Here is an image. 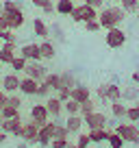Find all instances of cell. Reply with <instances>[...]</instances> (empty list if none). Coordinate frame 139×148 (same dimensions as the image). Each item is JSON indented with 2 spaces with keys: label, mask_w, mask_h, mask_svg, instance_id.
<instances>
[{
  "label": "cell",
  "mask_w": 139,
  "mask_h": 148,
  "mask_svg": "<svg viewBox=\"0 0 139 148\" xmlns=\"http://www.w3.org/2000/svg\"><path fill=\"white\" fill-rule=\"evenodd\" d=\"M63 111L67 113V116H76V113L80 116V102H76V100H72V98H70V100L63 102Z\"/></svg>",
  "instance_id": "25"
},
{
  "label": "cell",
  "mask_w": 139,
  "mask_h": 148,
  "mask_svg": "<svg viewBox=\"0 0 139 148\" xmlns=\"http://www.w3.org/2000/svg\"><path fill=\"white\" fill-rule=\"evenodd\" d=\"M107 120H109V118L104 116L102 111H91V113L83 116V122H85V126H87L89 131H93V129H107Z\"/></svg>",
  "instance_id": "5"
},
{
  "label": "cell",
  "mask_w": 139,
  "mask_h": 148,
  "mask_svg": "<svg viewBox=\"0 0 139 148\" xmlns=\"http://www.w3.org/2000/svg\"><path fill=\"white\" fill-rule=\"evenodd\" d=\"M0 46H2V42H0Z\"/></svg>",
  "instance_id": "61"
},
{
  "label": "cell",
  "mask_w": 139,
  "mask_h": 148,
  "mask_svg": "<svg viewBox=\"0 0 139 148\" xmlns=\"http://www.w3.org/2000/svg\"><path fill=\"white\" fill-rule=\"evenodd\" d=\"M70 18H72V22H83V7H80V5H76Z\"/></svg>",
  "instance_id": "43"
},
{
  "label": "cell",
  "mask_w": 139,
  "mask_h": 148,
  "mask_svg": "<svg viewBox=\"0 0 139 148\" xmlns=\"http://www.w3.org/2000/svg\"><path fill=\"white\" fill-rule=\"evenodd\" d=\"M91 111H96V100H85L80 102V116H87V113H91Z\"/></svg>",
  "instance_id": "36"
},
{
  "label": "cell",
  "mask_w": 139,
  "mask_h": 148,
  "mask_svg": "<svg viewBox=\"0 0 139 148\" xmlns=\"http://www.w3.org/2000/svg\"><path fill=\"white\" fill-rule=\"evenodd\" d=\"M96 94H98V100H100V102H107V83H100V85H98Z\"/></svg>",
  "instance_id": "42"
},
{
  "label": "cell",
  "mask_w": 139,
  "mask_h": 148,
  "mask_svg": "<svg viewBox=\"0 0 139 148\" xmlns=\"http://www.w3.org/2000/svg\"><path fill=\"white\" fill-rule=\"evenodd\" d=\"M113 131H115L126 144H139V126L135 124V122H117V126Z\"/></svg>",
  "instance_id": "2"
},
{
  "label": "cell",
  "mask_w": 139,
  "mask_h": 148,
  "mask_svg": "<svg viewBox=\"0 0 139 148\" xmlns=\"http://www.w3.org/2000/svg\"><path fill=\"white\" fill-rule=\"evenodd\" d=\"M44 105H46L48 116H50L52 120H59V118H61V113H63V102H61L57 96H48Z\"/></svg>",
  "instance_id": "10"
},
{
  "label": "cell",
  "mask_w": 139,
  "mask_h": 148,
  "mask_svg": "<svg viewBox=\"0 0 139 148\" xmlns=\"http://www.w3.org/2000/svg\"><path fill=\"white\" fill-rule=\"evenodd\" d=\"M2 15L7 18V22H9V28H11V31H20V28L24 26V22H26V18H24V11H18V13H7V11H2Z\"/></svg>",
  "instance_id": "16"
},
{
  "label": "cell",
  "mask_w": 139,
  "mask_h": 148,
  "mask_svg": "<svg viewBox=\"0 0 139 148\" xmlns=\"http://www.w3.org/2000/svg\"><path fill=\"white\" fill-rule=\"evenodd\" d=\"M124 18H126V13L122 11V7H102L98 11V22H100V26L104 31L113 28V26H122Z\"/></svg>",
  "instance_id": "1"
},
{
  "label": "cell",
  "mask_w": 139,
  "mask_h": 148,
  "mask_svg": "<svg viewBox=\"0 0 139 148\" xmlns=\"http://www.w3.org/2000/svg\"><path fill=\"white\" fill-rule=\"evenodd\" d=\"M126 109H128V107L124 105V100L111 102V116L115 118V120H122V118H126Z\"/></svg>",
  "instance_id": "23"
},
{
  "label": "cell",
  "mask_w": 139,
  "mask_h": 148,
  "mask_svg": "<svg viewBox=\"0 0 139 148\" xmlns=\"http://www.w3.org/2000/svg\"><path fill=\"white\" fill-rule=\"evenodd\" d=\"M135 15H137V20H139V9H137V13H135Z\"/></svg>",
  "instance_id": "55"
},
{
  "label": "cell",
  "mask_w": 139,
  "mask_h": 148,
  "mask_svg": "<svg viewBox=\"0 0 139 148\" xmlns=\"http://www.w3.org/2000/svg\"><path fill=\"white\" fill-rule=\"evenodd\" d=\"M46 74H48V68L42 61H28L26 68H24V76H31V79H35L37 83H42V81L46 79Z\"/></svg>",
  "instance_id": "4"
},
{
  "label": "cell",
  "mask_w": 139,
  "mask_h": 148,
  "mask_svg": "<svg viewBox=\"0 0 139 148\" xmlns=\"http://www.w3.org/2000/svg\"><path fill=\"white\" fill-rule=\"evenodd\" d=\"M83 2H85V5H89V7H93V9H98V11L104 7V0H83Z\"/></svg>",
  "instance_id": "46"
},
{
  "label": "cell",
  "mask_w": 139,
  "mask_h": 148,
  "mask_svg": "<svg viewBox=\"0 0 139 148\" xmlns=\"http://www.w3.org/2000/svg\"><path fill=\"white\" fill-rule=\"evenodd\" d=\"M74 7H76V2H72V0H57L55 2V11L59 15H72V11H74Z\"/></svg>",
  "instance_id": "19"
},
{
  "label": "cell",
  "mask_w": 139,
  "mask_h": 148,
  "mask_svg": "<svg viewBox=\"0 0 139 148\" xmlns=\"http://www.w3.org/2000/svg\"><path fill=\"white\" fill-rule=\"evenodd\" d=\"M52 139H70V131L65 129V124L55 122V131H52Z\"/></svg>",
  "instance_id": "26"
},
{
  "label": "cell",
  "mask_w": 139,
  "mask_h": 148,
  "mask_svg": "<svg viewBox=\"0 0 139 148\" xmlns=\"http://www.w3.org/2000/svg\"><path fill=\"white\" fill-rule=\"evenodd\" d=\"M48 120H50V116H48L46 105H33L31 107V122H33V124L44 126Z\"/></svg>",
  "instance_id": "8"
},
{
  "label": "cell",
  "mask_w": 139,
  "mask_h": 148,
  "mask_svg": "<svg viewBox=\"0 0 139 148\" xmlns=\"http://www.w3.org/2000/svg\"><path fill=\"white\" fill-rule=\"evenodd\" d=\"M33 33H35L37 37H42V39H48L50 28H48V24L44 22L42 18H35V20H33Z\"/></svg>",
  "instance_id": "20"
},
{
  "label": "cell",
  "mask_w": 139,
  "mask_h": 148,
  "mask_svg": "<svg viewBox=\"0 0 139 148\" xmlns=\"http://www.w3.org/2000/svg\"><path fill=\"white\" fill-rule=\"evenodd\" d=\"M76 146L78 148H89L91 146V139H89V133H78V137H76Z\"/></svg>",
  "instance_id": "37"
},
{
  "label": "cell",
  "mask_w": 139,
  "mask_h": 148,
  "mask_svg": "<svg viewBox=\"0 0 139 148\" xmlns=\"http://www.w3.org/2000/svg\"><path fill=\"white\" fill-rule=\"evenodd\" d=\"M48 2H50V0H31V5H33V7H37V9H44Z\"/></svg>",
  "instance_id": "48"
},
{
  "label": "cell",
  "mask_w": 139,
  "mask_h": 148,
  "mask_svg": "<svg viewBox=\"0 0 139 148\" xmlns=\"http://www.w3.org/2000/svg\"><path fill=\"white\" fill-rule=\"evenodd\" d=\"M89 133V139H91V144H102L109 139V133L111 131L109 129H93V131H87Z\"/></svg>",
  "instance_id": "21"
},
{
  "label": "cell",
  "mask_w": 139,
  "mask_h": 148,
  "mask_svg": "<svg viewBox=\"0 0 139 148\" xmlns=\"http://www.w3.org/2000/svg\"><path fill=\"white\" fill-rule=\"evenodd\" d=\"M37 87H39V83L35 79H31V76H24L20 81V94H24V96H35Z\"/></svg>",
  "instance_id": "17"
},
{
  "label": "cell",
  "mask_w": 139,
  "mask_h": 148,
  "mask_svg": "<svg viewBox=\"0 0 139 148\" xmlns=\"http://www.w3.org/2000/svg\"><path fill=\"white\" fill-rule=\"evenodd\" d=\"M26 63H28V61L24 59L22 55H15V57H13V61H11L9 65H11V70H13V72H18V74H20V72H24V68H26Z\"/></svg>",
  "instance_id": "30"
},
{
  "label": "cell",
  "mask_w": 139,
  "mask_h": 148,
  "mask_svg": "<svg viewBox=\"0 0 139 148\" xmlns=\"http://www.w3.org/2000/svg\"><path fill=\"white\" fill-rule=\"evenodd\" d=\"M83 24H85V31H87V33H98L102 28L98 20H89V22H83Z\"/></svg>",
  "instance_id": "41"
},
{
  "label": "cell",
  "mask_w": 139,
  "mask_h": 148,
  "mask_svg": "<svg viewBox=\"0 0 139 148\" xmlns=\"http://www.w3.org/2000/svg\"><path fill=\"white\" fill-rule=\"evenodd\" d=\"M35 96H37V98H44V100H46L48 96H52V89L42 81V83H39V87H37V94H35Z\"/></svg>",
  "instance_id": "38"
},
{
  "label": "cell",
  "mask_w": 139,
  "mask_h": 148,
  "mask_svg": "<svg viewBox=\"0 0 139 148\" xmlns=\"http://www.w3.org/2000/svg\"><path fill=\"white\" fill-rule=\"evenodd\" d=\"M83 7V22H89V20H98V9H93V7H89V5H80Z\"/></svg>",
  "instance_id": "33"
},
{
  "label": "cell",
  "mask_w": 139,
  "mask_h": 148,
  "mask_svg": "<svg viewBox=\"0 0 139 148\" xmlns=\"http://www.w3.org/2000/svg\"><path fill=\"white\" fill-rule=\"evenodd\" d=\"M0 72H2V63H0Z\"/></svg>",
  "instance_id": "58"
},
{
  "label": "cell",
  "mask_w": 139,
  "mask_h": 148,
  "mask_svg": "<svg viewBox=\"0 0 139 148\" xmlns=\"http://www.w3.org/2000/svg\"><path fill=\"white\" fill-rule=\"evenodd\" d=\"M104 44H107L111 50H120V48H124V44H126V33L122 31V26L107 28V35H104Z\"/></svg>",
  "instance_id": "3"
},
{
  "label": "cell",
  "mask_w": 139,
  "mask_h": 148,
  "mask_svg": "<svg viewBox=\"0 0 139 148\" xmlns=\"http://www.w3.org/2000/svg\"><path fill=\"white\" fill-rule=\"evenodd\" d=\"M0 13H2V2H0Z\"/></svg>",
  "instance_id": "56"
},
{
  "label": "cell",
  "mask_w": 139,
  "mask_h": 148,
  "mask_svg": "<svg viewBox=\"0 0 139 148\" xmlns=\"http://www.w3.org/2000/svg\"><path fill=\"white\" fill-rule=\"evenodd\" d=\"M7 137H9V135H7V133H5V131H0V146H2V144H5V142H7Z\"/></svg>",
  "instance_id": "53"
},
{
  "label": "cell",
  "mask_w": 139,
  "mask_h": 148,
  "mask_svg": "<svg viewBox=\"0 0 139 148\" xmlns=\"http://www.w3.org/2000/svg\"><path fill=\"white\" fill-rule=\"evenodd\" d=\"M130 81H133V85H139V72H133V76H130Z\"/></svg>",
  "instance_id": "52"
},
{
  "label": "cell",
  "mask_w": 139,
  "mask_h": 148,
  "mask_svg": "<svg viewBox=\"0 0 139 148\" xmlns=\"http://www.w3.org/2000/svg\"><path fill=\"white\" fill-rule=\"evenodd\" d=\"M139 98V89L135 87V85H130V87H126V89H122V100H137Z\"/></svg>",
  "instance_id": "34"
},
{
  "label": "cell",
  "mask_w": 139,
  "mask_h": 148,
  "mask_svg": "<svg viewBox=\"0 0 139 148\" xmlns=\"http://www.w3.org/2000/svg\"><path fill=\"white\" fill-rule=\"evenodd\" d=\"M113 2H120V0H113Z\"/></svg>",
  "instance_id": "59"
},
{
  "label": "cell",
  "mask_w": 139,
  "mask_h": 148,
  "mask_svg": "<svg viewBox=\"0 0 139 148\" xmlns=\"http://www.w3.org/2000/svg\"><path fill=\"white\" fill-rule=\"evenodd\" d=\"M7 96H9V94H7V92H2V89H0V111H2V107L7 105Z\"/></svg>",
  "instance_id": "51"
},
{
  "label": "cell",
  "mask_w": 139,
  "mask_h": 148,
  "mask_svg": "<svg viewBox=\"0 0 139 148\" xmlns=\"http://www.w3.org/2000/svg\"><path fill=\"white\" fill-rule=\"evenodd\" d=\"M120 7L124 13H137L139 9V0H120Z\"/></svg>",
  "instance_id": "31"
},
{
  "label": "cell",
  "mask_w": 139,
  "mask_h": 148,
  "mask_svg": "<svg viewBox=\"0 0 139 148\" xmlns=\"http://www.w3.org/2000/svg\"><path fill=\"white\" fill-rule=\"evenodd\" d=\"M2 11H7V13H18V11H24V9H22V2H20V0H5V2H2Z\"/></svg>",
  "instance_id": "28"
},
{
  "label": "cell",
  "mask_w": 139,
  "mask_h": 148,
  "mask_svg": "<svg viewBox=\"0 0 139 148\" xmlns=\"http://www.w3.org/2000/svg\"><path fill=\"white\" fill-rule=\"evenodd\" d=\"M20 55L26 61H42V52H39V44H24L20 48Z\"/></svg>",
  "instance_id": "12"
},
{
  "label": "cell",
  "mask_w": 139,
  "mask_h": 148,
  "mask_svg": "<svg viewBox=\"0 0 139 148\" xmlns=\"http://www.w3.org/2000/svg\"><path fill=\"white\" fill-rule=\"evenodd\" d=\"M122 100V87L117 83H107V102Z\"/></svg>",
  "instance_id": "22"
},
{
  "label": "cell",
  "mask_w": 139,
  "mask_h": 148,
  "mask_svg": "<svg viewBox=\"0 0 139 148\" xmlns=\"http://www.w3.org/2000/svg\"><path fill=\"white\" fill-rule=\"evenodd\" d=\"M15 148H26V146H15Z\"/></svg>",
  "instance_id": "57"
},
{
  "label": "cell",
  "mask_w": 139,
  "mask_h": 148,
  "mask_svg": "<svg viewBox=\"0 0 139 148\" xmlns=\"http://www.w3.org/2000/svg\"><path fill=\"white\" fill-rule=\"evenodd\" d=\"M76 83H78V81H76L74 72H63V74H61V87H67V89H72ZM61 87H59V89H61Z\"/></svg>",
  "instance_id": "27"
},
{
  "label": "cell",
  "mask_w": 139,
  "mask_h": 148,
  "mask_svg": "<svg viewBox=\"0 0 139 148\" xmlns=\"http://www.w3.org/2000/svg\"><path fill=\"white\" fill-rule=\"evenodd\" d=\"M126 120H128V122H135V124L139 122V98L135 100L133 107H128V109H126Z\"/></svg>",
  "instance_id": "29"
},
{
  "label": "cell",
  "mask_w": 139,
  "mask_h": 148,
  "mask_svg": "<svg viewBox=\"0 0 139 148\" xmlns=\"http://www.w3.org/2000/svg\"><path fill=\"white\" fill-rule=\"evenodd\" d=\"M44 83H46L48 87L52 89V94H55L57 89L61 87V74H55V72H52V74H46V79H44Z\"/></svg>",
  "instance_id": "24"
},
{
  "label": "cell",
  "mask_w": 139,
  "mask_h": 148,
  "mask_svg": "<svg viewBox=\"0 0 139 148\" xmlns=\"http://www.w3.org/2000/svg\"><path fill=\"white\" fill-rule=\"evenodd\" d=\"M52 131H55V120H48L44 126H39V133H37V144L39 146H50V142H52Z\"/></svg>",
  "instance_id": "9"
},
{
  "label": "cell",
  "mask_w": 139,
  "mask_h": 148,
  "mask_svg": "<svg viewBox=\"0 0 139 148\" xmlns=\"http://www.w3.org/2000/svg\"><path fill=\"white\" fill-rule=\"evenodd\" d=\"M0 42H2V44H7V42H15V44H18V35H15V31H11V28L0 31Z\"/></svg>",
  "instance_id": "35"
},
{
  "label": "cell",
  "mask_w": 139,
  "mask_h": 148,
  "mask_svg": "<svg viewBox=\"0 0 139 148\" xmlns=\"http://www.w3.org/2000/svg\"><path fill=\"white\" fill-rule=\"evenodd\" d=\"M72 2H76V0H72Z\"/></svg>",
  "instance_id": "60"
},
{
  "label": "cell",
  "mask_w": 139,
  "mask_h": 148,
  "mask_svg": "<svg viewBox=\"0 0 139 148\" xmlns=\"http://www.w3.org/2000/svg\"><path fill=\"white\" fill-rule=\"evenodd\" d=\"M18 116H20V109H13V107H9V105L2 107V118H5V120H9V118H18Z\"/></svg>",
  "instance_id": "39"
},
{
  "label": "cell",
  "mask_w": 139,
  "mask_h": 148,
  "mask_svg": "<svg viewBox=\"0 0 139 148\" xmlns=\"http://www.w3.org/2000/svg\"><path fill=\"white\" fill-rule=\"evenodd\" d=\"M39 52H42V61L55 59V55H57V46H55V42H50V39H44V42L39 44Z\"/></svg>",
  "instance_id": "18"
},
{
  "label": "cell",
  "mask_w": 139,
  "mask_h": 148,
  "mask_svg": "<svg viewBox=\"0 0 139 148\" xmlns=\"http://www.w3.org/2000/svg\"><path fill=\"white\" fill-rule=\"evenodd\" d=\"M7 105L13 107V109H20V107H22V98L15 96V94H9V96H7Z\"/></svg>",
  "instance_id": "40"
},
{
  "label": "cell",
  "mask_w": 139,
  "mask_h": 148,
  "mask_svg": "<svg viewBox=\"0 0 139 148\" xmlns=\"http://www.w3.org/2000/svg\"><path fill=\"white\" fill-rule=\"evenodd\" d=\"M37 133H39V126L33 124L31 120L22 126V139H24L26 144H37Z\"/></svg>",
  "instance_id": "15"
},
{
  "label": "cell",
  "mask_w": 139,
  "mask_h": 148,
  "mask_svg": "<svg viewBox=\"0 0 139 148\" xmlns=\"http://www.w3.org/2000/svg\"><path fill=\"white\" fill-rule=\"evenodd\" d=\"M83 126H85V122H83V116H67L65 118V129L70 131V135H78L80 131H83Z\"/></svg>",
  "instance_id": "14"
},
{
  "label": "cell",
  "mask_w": 139,
  "mask_h": 148,
  "mask_svg": "<svg viewBox=\"0 0 139 148\" xmlns=\"http://www.w3.org/2000/svg\"><path fill=\"white\" fill-rule=\"evenodd\" d=\"M107 144H109V148H124V139L120 137V135L115 133V131H111V133H109V139H107Z\"/></svg>",
  "instance_id": "32"
},
{
  "label": "cell",
  "mask_w": 139,
  "mask_h": 148,
  "mask_svg": "<svg viewBox=\"0 0 139 148\" xmlns=\"http://www.w3.org/2000/svg\"><path fill=\"white\" fill-rule=\"evenodd\" d=\"M70 98L76 100V102H85V100L91 98V89H89L87 85H83V83H76L74 87L70 89Z\"/></svg>",
  "instance_id": "11"
},
{
  "label": "cell",
  "mask_w": 139,
  "mask_h": 148,
  "mask_svg": "<svg viewBox=\"0 0 139 148\" xmlns=\"http://www.w3.org/2000/svg\"><path fill=\"white\" fill-rule=\"evenodd\" d=\"M67 148H78V146H76V144H72V142H70V144H67Z\"/></svg>",
  "instance_id": "54"
},
{
  "label": "cell",
  "mask_w": 139,
  "mask_h": 148,
  "mask_svg": "<svg viewBox=\"0 0 139 148\" xmlns=\"http://www.w3.org/2000/svg\"><path fill=\"white\" fill-rule=\"evenodd\" d=\"M20 76L18 72H9V74H2V79H0V89L7 94H18L20 92Z\"/></svg>",
  "instance_id": "6"
},
{
  "label": "cell",
  "mask_w": 139,
  "mask_h": 148,
  "mask_svg": "<svg viewBox=\"0 0 139 148\" xmlns=\"http://www.w3.org/2000/svg\"><path fill=\"white\" fill-rule=\"evenodd\" d=\"M50 31L57 35V39H59V42H63V33H61V26H57V24H55V26H52Z\"/></svg>",
  "instance_id": "49"
},
{
  "label": "cell",
  "mask_w": 139,
  "mask_h": 148,
  "mask_svg": "<svg viewBox=\"0 0 139 148\" xmlns=\"http://www.w3.org/2000/svg\"><path fill=\"white\" fill-rule=\"evenodd\" d=\"M44 13H46V15H52V13H57V11H55V2H52V0H50V2H48V5L46 7H44Z\"/></svg>",
  "instance_id": "47"
},
{
  "label": "cell",
  "mask_w": 139,
  "mask_h": 148,
  "mask_svg": "<svg viewBox=\"0 0 139 148\" xmlns=\"http://www.w3.org/2000/svg\"><path fill=\"white\" fill-rule=\"evenodd\" d=\"M70 139H52L50 142V148H67Z\"/></svg>",
  "instance_id": "45"
},
{
  "label": "cell",
  "mask_w": 139,
  "mask_h": 148,
  "mask_svg": "<svg viewBox=\"0 0 139 148\" xmlns=\"http://www.w3.org/2000/svg\"><path fill=\"white\" fill-rule=\"evenodd\" d=\"M15 52H18V44L15 42H7L0 46V63H11L15 57Z\"/></svg>",
  "instance_id": "13"
},
{
  "label": "cell",
  "mask_w": 139,
  "mask_h": 148,
  "mask_svg": "<svg viewBox=\"0 0 139 148\" xmlns=\"http://www.w3.org/2000/svg\"><path fill=\"white\" fill-rule=\"evenodd\" d=\"M9 28V22H7V18L2 13H0V31H7Z\"/></svg>",
  "instance_id": "50"
},
{
  "label": "cell",
  "mask_w": 139,
  "mask_h": 148,
  "mask_svg": "<svg viewBox=\"0 0 139 148\" xmlns=\"http://www.w3.org/2000/svg\"><path fill=\"white\" fill-rule=\"evenodd\" d=\"M22 116L18 118H9V120H2L0 122V131H5L7 135H15V137H22Z\"/></svg>",
  "instance_id": "7"
},
{
  "label": "cell",
  "mask_w": 139,
  "mask_h": 148,
  "mask_svg": "<svg viewBox=\"0 0 139 148\" xmlns=\"http://www.w3.org/2000/svg\"><path fill=\"white\" fill-rule=\"evenodd\" d=\"M55 96L59 98L61 102H65V100H70V89L67 87H61V89H57V92H55Z\"/></svg>",
  "instance_id": "44"
}]
</instances>
